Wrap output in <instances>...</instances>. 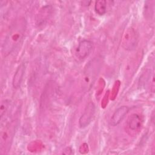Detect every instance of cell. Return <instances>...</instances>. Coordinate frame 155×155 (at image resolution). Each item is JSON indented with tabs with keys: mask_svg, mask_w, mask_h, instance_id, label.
<instances>
[{
	"mask_svg": "<svg viewBox=\"0 0 155 155\" xmlns=\"http://www.w3.org/2000/svg\"><path fill=\"white\" fill-rule=\"evenodd\" d=\"M26 26L27 22L24 18H19L12 24L2 46L4 56L10 54L21 43L25 35Z\"/></svg>",
	"mask_w": 155,
	"mask_h": 155,
	"instance_id": "1",
	"label": "cell"
},
{
	"mask_svg": "<svg viewBox=\"0 0 155 155\" xmlns=\"http://www.w3.org/2000/svg\"><path fill=\"white\" fill-rule=\"evenodd\" d=\"M0 132V153H7L11 147L15 132V124L12 122H1Z\"/></svg>",
	"mask_w": 155,
	"mask_h": 155,
	"instance_id": "2",
	"label": "cell"
},
{
	"mask_svg": "<svg viewBox=\"0 0 155 155\" xmlns=\"http://www.w3.org/2000/svg\"><path fill=\"white\" fill-rule=\"evenodd\" d=\"M101 65V60L97 58L93 59L87 65L83 77L85 87H88L93 84L100 70Z\"/></svg>",
	"mask_w": 155,
	"mask_h": 155,
	"instance_id": "3",
	"label": "cell"
},
{
	"mask_svg": "<svg viewBox=\"0 0 155 155\" xmlns=\"http://www.w3.org/2000/svg\"><path fill=\"white\" fill-rule=\"evenodd\" d=\"M138 41L139 35L137 31L133 27H129L123 34L121 44L125 50L132 51L136 48Z\"/></svg>",
	"mask_w": 155,
	"mask_h": 155,
	"instance_id": "4",
	"label": "cell"
},
{
	"mask_svg": "<svg viewBox=\"0 0 155 155\" xmlns=\"http://www.w3.org/2000/svg\"><path fill=\"white\" fill-rule=\"evenodd\" d=\"M93 44L91 41L84 39L81 41L75 50V56L79 60H84L91 53Z\"/></svg>",
	"mask_w": 155,
	"mask_h": 155,
	"instance_id": "5",
	"label": "cell"
},
{
	"mask_svg": "<svg viewBox=\"0 0 155 155\" xmlns=\"http://www.w3.org/2000/svg\"><path fill=\"white\" fill-rule=\"evenodd\" d=\"M95 114V106L92 102H89L86 106L84 111L79 120L80 127L84 128L88 126L93 120Z\"/></svg>",
	"mask_w": 155,
	"mask_h": 155,
	"instance_id": "6",
	"label": "cell"
},
{
	"mask_svg": "<svg viewBox=\"0 0 155 155\" xmlns=\"http://www.w3.org/2000/svg\"><path fill=\"white\" fill-rule=\"evenodd\" d=\"M143 125V119L138 114L133 113L131 114L127 121V126L131 132L136 133L139 131Z\"/></svg>",
	"mask_w": 155,
	"mask_h": 155,
	"instance_id": "7",
	"label": "cell"
},
{
	"mask_svg": "<svg viewBox=\"0 0 155 155\" xmlns=\"http://www.w3.org/2000/svg\"><path fill=\"white\" fill-rule=\"evenodd\" d=\"M129 111V108L127 106L123 105L119 107L113 114L111 119L110 124L113 126L118 125L125 117Z\"/></svg>",
	"mask_w": 155,
	"mask_h": 155,
	"instance_id": "8",
	"label": "cell"
},
{
	"mask_svg": "<svg viewBox=\"0 0 155 155\" xmlns=\"http://www.w3.org/2000/svg\"><path fill=\"white\" fill-rule=\"evenodd\" d=\"M25 72V64L21 63L17 68L12 80L13 87L17 88L20 87Z\"/></svg>",
	"mask_w": 155,
	"mask_h": 155,
	"instance_id": "9",
	"label": "cell"
},
{
	"mask_svg": "<svg viewBox=\"0 0 155 155\" xmlns=\"http://www.w3.org/2000/svg\"><path fill=\"white\" fill-rule=\"evenodd\" d=\"M94 10L99 15H104L107 12V2L104 0L96 1Z\"/></svg>",
	"mask_w": 155,
	"mask_h": 155,
	"instance_id": "10",
	"label": "cell"
},
{
	"mask_svg": "<svg viewBox=\"0 0 155 155\" xmlns=\"http://www.w3.org/2000/svg\"><path fill=\"white\" fill-rule=\"evenodd\" d=\"M10 105V101L8 99H5L1 102V107H0L1 120L4 118V116L5 115L6 113L8 110Z\"/></svg>",
	"mask_w": 155,
	"mask_h": 155,
	"instance_id": "11",
	"label": "cell"
}]
</instances>
